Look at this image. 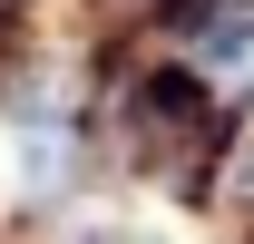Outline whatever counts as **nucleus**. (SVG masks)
Returning a JSON list of instances; mask_svg holds the SVG:
<instances>
[{
  "mask_svg": "<svg viewBox=\"0 0 254 244\" xmlns=\"http://www.w3.org/2000/svg\"><path fill=\"white\" fill-rule=\"evenodd\" d=\"M68 185H78V137H68V118L59 127H20V195L49 205V195H68Z\"/></svg>",
  "mask_w": 254,
  "mask_h": 244,
  "instance_id": "obj_1",
  "label": "nucleus"
},
{
  "mask_svg": "<svg viewBox=\"0 0 254 244\" xmlns=\"http://www.w3.org/2000/svg\"><path fill=\"white\" fill-rule=\"evenodd\" d=\"M225 195H235V205H254V127L235 137V156H225Z\"/></svg>",
  "mask_w": 254,
  "mask_h": 244,
  "instance_id": "obj_2",
  "label": "nucleus"
},
{
  "mask_svg": "<svg viewBox=\"0 0 254 244\" xmlns=\"http://www.w3.org/2000/svg\"><path fill=\"white\" fill-rule=\"evenodd\" d=\"M68 244H157L147 225H108V215H88V225H68Z\"/></svg>",
  "mask_w": 254,
  "mask_h": 244,
  "instance_id": "obj_3",
  "label": "nucleus"
},
{
  "mask_svg": "<svg viewBox=\"0 0 254 244\" xmlns=\"http://www.w3.org/2000/svg\"><path fill=\"white\" fill-rule=\"evenodd\" d=\"M20 10H30V0H0V20H20Z\"/></svg>",
  "mask_w": 254,
  "mask_h": 244,
  "instance_id": "obj_4",
  "label": "nucleus"
}]
</instances>
